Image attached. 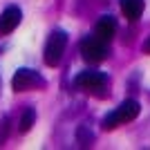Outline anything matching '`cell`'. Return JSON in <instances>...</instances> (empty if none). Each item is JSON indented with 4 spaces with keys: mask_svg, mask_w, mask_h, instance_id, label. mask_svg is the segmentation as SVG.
<instances>
[{
    "mask_svg": "<svg viewBox=\"0 0 150 150\" xmlns=\"http://www.w3.org/2000/svg\"><path fill=\"white\" fill-rule=\"evenodd\" d=\"M47 81L38 74L36 69H29V67H23L18 69L11 79V88L16 92H27V90H36V88H45Z\"/></svg>",
    "mask_w": 150,
    "mask_h": 150,
    "instance_id": "277c9868",
    "label": "cell"
},
{
    "mask_svg": "<svg viewBox=\"0 0 150 150\" xmlns=\"http://www.w3.org/2000/svg\"><path fill=\"white\" fill-rule=\"evenodd\" d=\"M79 139L83 141V146H88L90 141H92V134H88V132H85V128H81V130H79Z\"/></svg>",
    "mask_w": 150,
    "mask_h": 150,
    "instance_id": "8fae6325",
    "label": "cell"
},
{
    "mask_svg": "<svg viewBox=\"0 0 150 150\" xmlns=\"http://www.w3.org/2000/svg\"><path fill=\"white\" fill-rule=\"evenodd\" d=\"M144 52H148V54H150V36H148V40L144 43Z\"/></svg>",
    "mask_w": 150,
    "mask_h": 150,
    "instance_id": "7c38bea8",
    "label": "cell"
},
{
    "mask_svg": "<svg viewBox=\"0 0 150 150\" xmlns=\"http://www.w3.org/2000/svg\"><path fill=\"white\" fill-rule=\"evenodd\" d=\"M94 31H96V36H99L101 40H105V43H108V40H112L114 31H117V20H114L112 16H103V18H99Z\"/></svg>",
    "mask_w": 150,
    "mask_h": 150,
    "instance_id": "52a82bcc",
    "label": "cell"
},
{
    "mask_svg": "<svg viewBox=\"0 0 150 150\" xmlns=\"http://www.w3.org/2000/svg\"><path fill=\"white\" fill-rule=\"evenodd\" d=\"M65 47H67V34L61 29L52 31L50 38H47V43H45V65H50V67H56L58 63H61L63 54H65Z\"/></svg>",
    "mask_w": 150,
    "mask_h": 150,
    "instance_id": "7a4b0ae2",
    "label": "cell"
},
{
    "mask_svg": "<svg viewBox=\"0 0 150 150\" xmlns=\"http://www.w3.org/2000/svg\"><path fill=\"white\" fill-rule=\"evenodd\" d=\"M139 103L134 99H128V101H123L119 108H114L112 112H108L105 117H103V130H114V128H119L121 123H128V121H132V119H137L139 117Z\"/></svg>",
    "mask_w": 150,
    "mask_h": 150,
    "instance_id": "6da1fadb",
    "label": "cell"
},
{
    "mask_svg": "<svg viewBox=\"0 0 150 150\" xmlns=\"http://www.w3.org/2000/svg\"><path fill=\"white\" fill-rule=\"evenodd\" d=\"M81 56L90 65H99L101 61H105L108 56V45L105 40H101L99 36H88L81 40Z\"/></svg>",
    "mask_w": 150,
    "mask_h": 150,
    "instance_id": "3957f363",
    "label": "cell"
},
{
    "mask_svg": "<svg viewBox=\"0 0 150 150\" xmlns=\"http://www.w3.org/2000/svg\"><path fill=\"white\" fill-rule=\"evenodd\" d=\"M146 2L144 0H121V11L128 20H139L144 13Z\"/></svg>",
    "mask_w": 150,
    "mask_h": 150,
    "instance_id": "ba28073f",
    "label": "cell"
},
{
    "mask_svg": "<svg viewBox=\"0 0 150 150\" xmlns=\"http://www.w3.org/2000/svg\"><path fill=\"white\" fill-rule=\"evenodd\" d=\"M34 121H36V112H34V108H27L20 117V132H29Z\"/></svg>",
    "mask_w": 150,
    "mask_h": 150,
    "instance_id": "9c48e42d",
    "label": "cell"
},
{
    "mask_svg": "<svg viewBox=\"0 0 150 150\" xmlns=\"http://www.w3.org/2000/svg\"><path fill=\"white\" fill-rule=\"evenodd\" d=\"M0 125H2V128H0V146H2V144H5V139H7V132H9V119L5 117Z\"/></svg>",
    "mask_w": 150,
    "mask_h": 150,
    "instance_id": "30bf717a",
    "label": "cell"
},
{
    "mask_svg": "<svg viewBox=\"0 0 150 150\" xmlns=\"http://www.w3.org/2000/svg\"><path fill=\"white\" fill-rule=\"evenodd\" d=\"M74 85L81 88V90H85V92H101V90H105V85H108V76L103 74V72L85 69L81 74H76Z\"/></svg>",
    "mask_w": 150,
    "mask_h": 150,
    "instance_id": "5b68a950",
    "label": "cell"
},
{
    "mask_svg": "<svg viewBox=\"0 0 150 150\" xmlns=\"http://www.w3.org/2000/svg\"><path fill=\"white\" fill-rule=\"evenodd\" d=\"M20 18H23V13L16 5H9L5 11L0 13V34L7 36V34H11L16 27L20 25Z\"/></svg>",
    "mask_w": 150,
    "mask_h": 150,
    "instance_id": "8992f818",
    "label": "cell"
}]
</instances>
